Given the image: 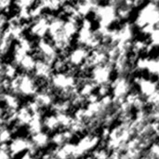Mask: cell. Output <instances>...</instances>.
Returning a JSON list of instances; mask_svg holds the SVG:
<instances>
[{
    "instance_id": "1",
    "label": "cell",
    "mask_w": 159,
    "mask_h": 159,
    "mask_svg": "<svg viewBox=\"0 0 159 159\" xmlns=\"http://www.w3.org/2000/svg\"><path fill=\"white\" fill-rule=\"evenodd\" d=\"M134 25L140 29L145 25H154L157 28H159L158 2L153 1L143 5L137 14Z\"/></svg>"
},
{
    "instance_id": "2",
    "label": "cell",
    "mask_w": 159,
    "mask_h": 159,
    "mask_svg": "<svg viewBox=\"0 0 159 159\" xmlns=\"http://www.w3.org/2000/svg\"><path fill=\"white\" fill-rule=\"evenodd\" d=\"M116 10L117 8L109 2L105 4L100 3L95 11L93 12L95 20L98 22V26L110 28V26L114 22L118 21Z\"/></svg>"
},
{
    "instance_id": "3",
    "label": "cell",
    "mask_w": 159,
    "mask_h": 159,
    "mask_svg": "<svg viewBox=\"0 0 159 159\" xmlns=\"http://www.w3.org/2000/svg\"><path fill=\"white\" fill-rule=\"evenodd\" d=\"M17 76L20 79V95L24 97H34L39 91L36 84V77L33 74L19 72Z\"/></svg>"
},
{
    "instance_id": "4",
    "label": "cell",
    "mask_w": 159,
    "mask_h": 159,
    "mask_svg": "<svg viewBox=\"0 0 159 159\" xmlns=\"http://www.w3.org/2000/svg\"><path fill=\"white\" fill-rule=\"evenodd\" d=\"M114 70L113 64L110 62L94 67L90 72V78L97 87L105 84H111L112 82V72Z\"/></svg>"
},
{
    "instance_id": "5",
    "label": "cell",
    "mask_w": 159,
    "mask_h": 159,
    "mask_svg": "<svg viewBox=\"0 0 159 159\" xmlns=\"http://www.w3.org/2000/svg\"><path fill=\"white\" fill-rule=\"evenodd\" d=\"M50 83L56 91L71 89L77 86L76 77L67 73H54L50 79Z\"/></svg>"
},
{
    "instance_id": "6",
    "label": "cell",
    "mask_w": 159,
    "mask_h": 159,
    "mask_svg": "<svg viewBox=\"0 0 159 159\" xmlns=\"http://www.w3.org/2000/svg\"><path fill=\"white\" fill-rule=\"evenodd\" d=\"M111 94L114 98H126L131 92V83L127 76L117 75L110 84Z\"/></svg>"
},
{
    "instance_id": "7",
    "label": "cell",
    "mask_w": 159,
    "mask_h": 159,
    "mask_svg": "<svg viewBox=\"0 0 159 159\" xmlns=\"http://www.w3.org/2000/svg\"><path fill=\"white\" fill-rule=\"evenodd\" d=\"M133 83L139 88V92L144 99L153 95L159 89L158 83L157 81H153L152 79H148L143 76H135L133 78Z\"/></svg>"
},
{
    "instance_id": "8",
    "label": "cell",
    "mask_w": 159,
    "mask_h": 159,
    "mask_svg": "<svg viewBox=\"0 0 159 159\" xmlns=\"http://www.w3.org/2000/svg\"><path fill=\"white\" fill-rule=\"evenodd\" d=\"M48 28L49 20L45 15H43L41 18L32 20V25L29 30V34L36 39L46 38V35L48 34Z\"/></svg>"
},
{
    "instance_id": "9",
    "label": "cell",
    "mask_w": 159,
    "mask_h": 159,
    "mask_svg": "<svg viewBox=\"0 0 159 159\" xmlns=\"http://www.w3.org/2000/svg\"><path fill=\"white\" fill-rule=\"evenodd\" d=\"M31 144V139L26 137H15L9 143V152L12 157L25 154Z\"/></svg>"
},
{
    "instance_id": "10",
    "label": "cell",
    "mask_w": 159,
    "mask_h": 159,
    "mask_svg": "<svg viewBox=\"0 0 159 159\" xmlns=\"http://www.w3.org/2000/svg\"><path fill=\"white\" fill-rule=\"evenodd\" d=\"M90 54V50L85 47H78L76 46L74 49H72L69 53L67 61L71 65L75 67H79L81 64H83L88 57Z\"/></svg>"
},
{
    "instance_id": "11",
    "label": "cell",
    "mask_w": 159,
    "mask_h": 159,
    "mask_svg": "<svg viewBox=\"0 0 159 159\" xmlns=\"http://www.w3.org/2000/svg\"><path fill=\"white\" fill-rule=\"evenodd\" d=\"M33 75L38 79H45L50 81L52 75H54V71L52 65L48 63L43 60L36 61V65Z\"/></svg>"
},
{
    "instance_id": "12",
    "label": "cell",
    "mask_w": 159,
    "mask_h": 159,
    "mask_svg": "<svg viewBox=\"0 0 159 159\" xmlns=\"http://www.w3.org/2000/svg\"><path fill=\"white\" fill-rule=\"evenodd\" d=\"M43 120H44V114L42 111L35 113V114H33L32 120L29 123V125L27 126V129H28V132L30 134V137L34 135V134H37L39 132L44 131Z\"/></svg>"
},
{
    "instance_id": "13",
    "label": "cell",
    "mask_w": 159,
    "mask_h": 159,
    "mask_svg": "<svg viewBox=\"0 0 159 159\" xmlns=\"http://www.w3.org/2000/svg\"><path fill=\"white\" fill-rule=\"evenodd\" d=\"M1 101L3 105L10 110H19L21 106L19 97L10 92H1Z\"/></svg>"
},
{
    "instance_id": "14",
    "label": "cell",
    "mask_w": 159,
    "mask_h": 159,
    "mask_svg": "<svg viewBox=\"0 0 159 159\" xmlns=\"http://www.w3.org/2000/svg\"><path fill=\"white\" fill-rule=\"evenodd\" d=\"M1 79L7 78L9 80L15 78L18 72V66L11 61H2L1 63Z\"/></svg>"
},
{
    "instance_id": "15",
    "label": "cell",
    "mask_w": 159,
    "mask_h": 159,
    "mask_svg": "<svg viewBox=\"0 0 159 159\" xmlns=\"http://www.w3.org/2000/svg\"><path fill=\"white\" fill-rule=\"evenodd\" d=\"M33 99L43 109V108H47V107H51V105L55 102V95L51 94V93L45 92V91H38Z\"/></svg>"
},
{
    "instance_id": "16",
    "label": "cell",
    "mask_w": 159,
    "mask_h": 159,
    "mask_svg": "<svg viewBox=\"0 0 159 159\" xmlns=\"http://www.w3.org/2000/svg\"><path fill=\"white\" fill-rule=\"evenodd\" d=\"M33 117V114L30 112V110L27 108V106L21 105L19 110H18V117H17V121L16 123L20 127H27L29 125V123L31 122Z\"/></svg>"
},
{
    "instance_id": "17",
    "label": "cell",
    "mask_w": 159,
    "mask_h": 159,
    "mask_svg": "<svg viewBox=\"0 0 159 159\" xmlns=\"http://www.w3.org/2000/svg\"><path fill=\"white\" fill-rule=\"evenodd\" d=\"M30 139L33 142V143L39 150L46 148L48 145V143H50V136L46 131H42V132L37 133V134H34V135L31 136Z\"/></svg>"
},
{
    "instance_id": "18",
    "label": "cell",
    "mask_w": 159,
    "mask_h": 159,
    "mask_svg": "<svg viewBox=\"0 0 159 159\" xmlns=\"http://www.w3.org/2000/svg\"><path fill=\"white\" fill-rule=\"evenodd\" d=\"M66 19H62L58 17L57 15L49 21V28H48V36L52 37L54 35H56L57 34H59L60 32L62 31L63 28V24Z\"/></svg>"
},
{
    "instance_id": "19",
    "label": "cell",
    "mask_w": 159,
    "mask_h": 159,
    "mask_svg": "<svg viewBox=\"0 0 159 159\" xmlns=\"http://www.w3.org/2000/svg\"><path fill=\"white\" fill-rule=\"evenodd\" d=\"M36 65V60L32 54H28L25 56V58L22 60L20 64L19 65V68L20 69L21 72L27 73V74H33Z\"/></svg>"
},
{
    "instance_id": "20",
    "label": "cell",
    "mask_w": 159,
    "mask_h": 159,
    "mask_svg": "<svg viewBox=\"0 0 159 159\" xmlns=\"http://www.w3.org/2000/svg\"><path fill=\"white\" fill-rule=\"evenodd\" d=\"M43 123H44V129H46L47 130H48L50 132H56L57 130H59L61 129L57 116L54 114L49 115V116H46L44 117Z\"/></svg>"
},
{
    "instance_id": "21",
    "label": "cell",
    "mask_w": 159,
    "mask_h": 159,
    "mask_svg": "<svg viewBox=\"0 0 159 159\" xmlns=\"http://www.w3.org/2000/svg\"><path fill=\"white\" fill-rule=\"evenodd\" d=\"M39 2L45 11L48 10L52 13L55 11H60L65 3V1H58V0H43Z\"/></svg>"
},
{
    "instance_id": "22",
    "label": "cell",
    "mask_w": 159,
    "mask_h": 159,
    "mask_svg": "<svg viewBox=\"0 0 159 159\" xmlns=\"http://www.w3.org/2000/svg\"><path fill=\"white\" fill-rule=\"evenodd\" d=\"M56 116L60 123V127L61 129V130L69 129L74 121V116L69 113H61V114H57Z\"/></svg>"
},
{
    "instance_id": "23",
    "label": "cell",
    "mask_w": 159,
    "mask_h": 159,
    "mask_svg": "<svg viewBox=\"0 0 159 159\" xmlns=\"http://www.w3.org/2000/svg\"><path fill=\"white\" fill-rule=\"evenodd\" d=\"M97 85L92 82V80H89V82L85 83L84 85H82L79 89V94L84 97V98H88L89 95H91L92 93L96 92L97 89Z\"/></svg>"
},
{
    "instance_id": "24",
    "label": "cell",
    "mask_w": 159,
    "mask_h": 159,
    "mask_svg": "<svg viewBox=\"0 0 159 159\" xmlns=\"http://www.w3.org/2000/svg\"><path fill=\"white\" fill-rule=\"evenodd\" d=\"M50 143H51L52 144H54L55 147H61V146L64 145L65 143H67L66 141H65V139H64L62 130L54 132V133L50 136Z\"/></svg>"
},
{
    "instance_id": "25",
    "label": "cell",
    "mask_w": 159,
    "mask_h": 159,
    "mask_svg": "<svg viewBox=\"0 0 159 159\" xmlns=\"http://www.w3.org/2000/svg\"><path fill=\"white\" fill-rule=\"evenodd\" d=\"M12 132L10 130L9 128L6 127V126H1V130H0V141H1V144L7 143L9 144V143L12 141L13 137H12Z\"/></svg>"
},
{
    "instance_id": "26",
    "label": "cell",
    "mask_w": 159,
    "mask_h": 159,
    "mask_svg": "<svg viewBox=\"0 0 159 159\" xmlns=\"http://www.w3.org/2000/svg\"><path fill=\"white\" fill-rule=\"evenodd\" d=\"M147 45H148V42H145L144 40H141V39H136V40L132 41L131 51L140 55L141 53L145 52Z\"/></svg>"
},
{
    "instance_id": "27",
    "label": "cell",
    "mask_w": 159,
    "mask_h": 159,
    "mask_svg": "<svg viewBox=\"0 0 159 159\" xmlns=\"http://www.w3.org/2000/svg\"><path fill=\"white\" fill-rule=\"evenodd\" d=\"M131 9H132V8L127 7V6L124 4V2H122L121 5L117 7V10H116L118 20H123L128 19V18L129 17V15H130Z\"/></svg>"
},
{
    "instance_id": "28",
    "label": "cell",
    "mask_w": 159,
    "mask_h": 159,
    "mask_svg": "<svg viewBox=\"0 0 159 159\" xmlns=\"http://www.w3.org/2000/svg\"><path fill=\"white\" fill-rule=\"evenodd\" d=\"M111 152H109L105 147H97L95 150L91 152L94 159H108L110 157Z\"/></svg>"
},
{
    "instance_id": "29",
    "label": "cell",
    "mask_w": 159,
    "mask_h": 159,
    "mask_svg": "<svg viewBox=\"0 0 159 159\" xmlns=\"http://www.w3.org/2000/svg\"><path fill=\"white\" fill-rule=\"evenodd\" d=\"M34 4H35V1H32V0H19V1L13 2V5L16 7L18 10L19 9H30L31 7H34Z\"/></svg>"
},
{
    "instance_id": "30",
    "label": "cell",
    "mask_w": 159,
    "mask_h": 159,
    "mask_svg": "<svg viewBox=\"0 0 159 159\" xmlns=\"http://www.w3.org/2000/svg\"><path fill=\"white\" fill-rule=\"evenodd\" d=\"M149 60L150 58L147 57H140L135 63V69L138 71H146Z\"/></svg>"
},
{
    "instance_id": "31",
    "label": "cell",
    "mask_w": 159,
    "mask_h": 159,
    "mask_svg": "<svg viewBox=\"0 0 159 159\" xmlns=\"http://www.w3.org/2000/svg\"><path fill=\"white\" fill-rule=\"evenodd\" d=\"M96 93L99 95L100 99L103 98L107 95L111 94V87L110 84H105V85H101L97 88L96 89Z\"/></svg>"
},
{
    "instance_id": "32",
    "label": "cell",
    "mask_w": 159,
    "mask_h": 159,
    "mask_svg": "<svg viewBox=\"0 0 159 159\" xmlns=\"http://www.w3.org/2000/svg\"><path fill=\"white\" fill-rule=\"evenodd\" d=\"M0 159H12L9 152V146L7 143L1 144L0 147Z\"/></svg>"
},
{
    "instance_id": "33",
    "label": "cell",
    "mask_w": 159,
    "mask_h": 159,
    "mask_svg": "<svg viewBox=\"0 0 159 159\" xmlns=\"http://www.w3.org/2000/svg\"><path fill=\"white\" fill-rule=\"evenodd\" d=\"M149 42L154 47H159V28H157L154 33L149 36Z\"/></svg>"
},
{
    "instance_id": "34",
    "label": "cell",
    "mask_w": 159,
    "mask_h": 159,
    "mask_svg": "<svg viewBox=\"0 0 159 159\" xmlns=\"http://www.w3.org/2000/svg\"><path fill=\"white\" fill-rule=\"evenodd\" d=\"M156 29H157V27L154 26V25H145L144 27L141 28L140 31H141V33H142L143 34L150 36V35L154 33V31H155Z\"/></svg>"
},
{
    "instance_id": "35",
    "label": "cell",
    "mask_w": 159,
    "mask_h": 159,
    "mask_svg": "<svg viewBox=\"0 0 159 159\" xmlns=\"http://www.w3.org/2000/svg\"><path fill=\"white\" fill-rule=\"evenodd\" d=\"M62 133H63V136H64V139H65L66 143H71V141L74 139V137L75 135L70 129H64V130H62Z\"/></svg>"
},
{
    "instance_id": "36",
    "label": "cell",
    "mask_w": 159,
    "mask_h": 159,
    "mask_svg": "<svg viewBox=\"0 0 159 159\" xmlns=\"http://www.w3.org/2000/svg\"><path fill=\"white\" fill-rule=\"evenodd\" d=\"M19 159H36L35 158V157H34V156H32L31 154H29V153H25V154H23L20 157Z\"/></svg>"
}]
</instances>
